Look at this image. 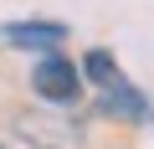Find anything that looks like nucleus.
Returning <instances> with one entry per match:
<instances>
[{
	"instance_id": "3",
	"label": "nucleus",
	"mask_w": 154,
	"mask_h": 149,
	"mask_svg": "<svg viewBox=\"0 0 154 149\" xmlns=\"http://www.w3.org/2000/svg\"><path fill=\"white\" fill-rule=\"evenodd\" d=\"M98 108L108 113V118H128V123H139V118H149V108H144V93L123 77H108L103 88H98Z\"/></svg>"
},
{
	"instance_id": "2",
	"label": "nucleus",
	"mask_w": 154,
	"mask_h": 149,
	"mask_svg": "<svg viewBox=\"0 0 154 149\" xmlns=\"http://www.w3.org/2000/svg\"><path fill=\"white\" fill-rule=\"evenodd\" d=\"M31 88L41 93V103H72L77 93H82V72H77L67 57H41L36 72H31Z\"/></svg>"
},
{
	"instance_id": "1",
	"label": "nucleus",
	"mask_w": 154,
	"mask_h": 149,
	"mask_svg": "<svg viewBox=\"0 0 154 149\" xmlns=\"http://www.w3.org/2000/svg\"><path fill=\"white\" fill-rule=\"evenodd\" d=\"M16 134L31 149H82V129H77L72 118H62V113L26 108V113H16Z\"/></svg>"
},
{
	"instance_id": "4",
	"label": "nucleus",
	"mask_w": 154,
	"mask_h": 149,
	"mask_svg": "<svg viewBox=\"0 0 154 149\" xmlns=\"http://www.w3.org/2000/svg\"><path fill=\"white\" fill-rule=\"evenodd\" d=\"M0 41L21 51H41V46H62L67 26L62 21H11V26H0Z\"/></svg>"
}]
</instances>
